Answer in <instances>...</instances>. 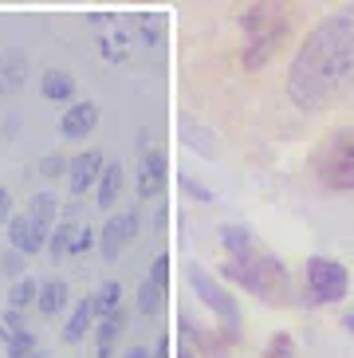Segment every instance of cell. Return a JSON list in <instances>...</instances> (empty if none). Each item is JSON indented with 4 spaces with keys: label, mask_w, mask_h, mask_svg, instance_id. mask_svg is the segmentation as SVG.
Masks as SVG:
<instances>
[{
    "label": "cell",
    "mask_w": 354,
    "mask_h": 358,
    "mask_svg": "<svg viewBox=\"0 0 354 358\" xmlns=\"http://www.w3.org/2000/svg\"><path fill=\"white\" fill-rule=\"evenodd\" d=\"M264 358H299V347H295V338L288 331H276L268 338V347H264Z\"/></svg>",
    "instance_id": "obj_25"
},
{
    "label": "cell",
    "mask_w": 354,
    "mask_h": 358,
    "mask_svg": "<svg viewBox=\"0 0 354 358\" xmlns=\"http://www.w3.org/2000/svg\"><path fill=\"white\" fill-rule=\"evenodd\" d=\"M40 95L48 99V103H71L75 99V79L67 71H59V67H48V71L40 75Z\"/></svg>",
    "instance_id": "obj_15"
},
{
    "label": "cell",
    "mask_w": 354,
    "mask_h": 358,
    "mask_svg": "<svg viewBox=\"0 0 354 358\" xmlns=\"http://www.w3.org/2000/svg\"><path fill=\"white\" fill-rule=\"evenodd\" d=\"M343 327H346V331H351V335H354V311H351V315L343 319Z\"/></svg>",
    "instance_id": "obj_35"
},
{
    "label": "cell",
    "mask_w": 354,
    "mask_h": 358,
    "mask_svg": "<svg viewBox=\"0 0 354 358\" xmlns=\"http://www.w3.org/2000/svg\"><path fill=\"white\" fill-rule=\"evenodd\" d=\"M126 358H154V355H150L146 347H130V350H126Z\"/></svg>",
    "instance_id": "obj_34"
},
{
    "label": "cell",
    "mask_w": 354,
    "mask_h": 358,
    "mask_svg": "<svg viewBox=\"0 0 354 358\" xmlns=\"http://www.w3.org/2000/svg\"><path fill=\"white\" fill-rule=\"evenodd\" d=\"M220 244H225V256H229L220 264L225 280H232L236 287H244L264 303H288L292 299V275H288L283 260L252 236L248 224H225Z\"/></svg>",
    "instance_id": "obj_2"
},
{
    "label": "cell",
    "mask_w": 354,
    "mask_h": 358,
    "mask_svg": "<svg viewBox=\"0 0 354 358\" xmlns=\"http://www.w3.org/2000/svg\"><path fill=\"white\" fill-rule=\"evenodd\" d=\"M91 299H94V315L99 319L115 315V311H122V284H118V280H103Z\"/></svg>",
    "instance_id": "obj_21"
},
{
    "label": "cell",
    "mask_w": 354,
    "mask_h": 358,
    "mask_svg": "<svg viewBox=\"0 0 354 358\" xmlns=\"http://www.w3.org/2000/svg\"><path fill=\"white\" fill-rule=\"evenodd\" d=\"M236 24L244 36L240 64H244V71H260L276 59V52L292 36V4L288 0H252L236 16Z\"/></svg>",
    "instance_id": "obj_3"
},
{
    "label": "cell",
    "mask_w": 354,
    "mask_h": 358,
    "mask_svg": "<svg viewBox=\"0 0 354 358\" xmlns=\"http://www.w3.org/2000/svg\"><path fill=\"white\" fill-rule=\"evenodd\" d=\"M31 358H52V355H48V350H31Z\"/></svg>",
    "instance_id": "obj_36"
},
{
    "label": "cell",
    "mask_w": 354,
    "mask_h": 358,
    "mask_svg": "<svg viewBox=\"0 0 354 358\" xmlns=\"http://www.w3.org/2000/svg\"><path fill=\"white\" fill-rule=\"evenodd\" d=\"M283 91L295 110H327L354 91V4L334 8L295 48Z\"/></svg>",
    "instance_id": "obj_1"
},
{
    "label": "cell",
    "mask_w": 354,
    "mask_h": 358,
    "mask_svg": "<svg viewBox=\"0 0 354 358\" xmlns=\"http://www.w3.org/2000/svg\"><path fill=\"white\" fill-rule=\"evenodd\" d=\"M118 193H122V166H103V173H99V181H94V205L103 213H111L115 209V201H118Z\"/></svg>",
    "instance_id": "obj_17"
},
{
    "label": "cell",
    "mask_w": 354,
    "mask_h": 358,
    "mask_svg": "<svg viewBox=\"0 0 354 358\" xmlns=\"http://www.w3.org/2000/svg\"><path fill=\"white\" fill-rule=\"evenodd\" d=\"M185 275H189V287H193V295H197L201 303H205L208 311L220 319V327H225V338H229V343H236V338H240V303L217 284V280H213V275L205 272V268H201V264H189Z\"/></svg>",
    "instance_id": "obj_6"
},
{
    "label": "cell",
    "mask_w": 354,
    "mask_h": 358,
    "mask_svg": "<svg viewBox=\"0 0 354 358\" xmlns=\"http://www.w3.org/2000/svg\"><path fill=\"white\" fill-rule=\"evenodd\" d=\"M0 338L8 347V358H31V350H36V338L28 327H0Z\"/></svg>",
    "instance_id": "obj_22"
},
{
    "label": "cell",
    "mask_w": 354,
    "mask_h": 358,
    "mask_svg": "<svg viewBox=\"0 0 354 358\" xmlns=\"http://www.w3.org/2000/svg\"><path fill=\"white\" fill-rule=\"evenodd\" d=\"M94 43H99V55H103L106 64H122L126 55H130V43H134V40H130V32H126V28H118V24H115V32L99 36Z\"/></svg>",
    "instance_id": "obj_20"
},
{
    "label": "cell",
    "mask_w": 354,
    "mask_h": 358,
    "mask_svg": "<svg viewBox=\"0 0 354 358\" xmlns=\"http://www.w3.org/2000/svg\"><path fill=\"white\" fill-rule=\"evenodd\" d=\"M94 127H99V103H91V99L67 106V110H63V118H59V134L71 138V142H83Z\"/></svg>",
    "instance_id": "obj_11"
},
{
    "label": "cell",
    "mask_w": 354,
    "mask_h": 358,
    "mask_svg": "<svg viewBox=\"0 0 354 358\" xmlns=\"http://www.w3.org/2000/svg\"><path fill=\"white\" fill-rule=\"evenodd\" d=\"M28 79V59L24 52L8 48V52H0V95H16Z\"/></svg>",
    "instance_id": "obj_14"
},
{
    "label": "cell",
    "mask_w": 354,
    "mask_h": 358,
    "mask_svg": "<svg viewBox=\"0 0 354 358\" xmlns=\"http://www.w3.org/2000/svg\"><path fill=\"white\" fill-rule=\"evenodd\" d=\"M303 272H307V292H311L315 307L343 303L351 295V272H346V264L331 260V256H311Z\"/></svg>",
    "instance_id": "obj_7"
},
{
    "label": "cell",
    "mask_w": 354,
    "mask_h": 358,
    "mask_svg": "<svg viewBox=\"0 0 354 358\" xmlns=\"http://www.w3.org/2000/svg\"><path fill=\"white\" fill-rule=\"evenodd\" d=\"M36 295H40V284H36L31 275H20V280H12V287H8V307H16V311L36 307Z\"/></svg>",
    "instance_id": "obj_23"
},
{
    "label": "cell",
    "mask_w": 354,
    "mask_h": 358,
    "mask_svg": "<svg viewBox=\"0 0 354 358\" xmlns=\"http://www.w3.org/2000/svg\"><path fill=\"white\" fill-rule=\"evenodd\" d=\"M40 173L48 181H55V178H67V158L63 154H48V158L40 162Z\"/></svg>",
    "instance_id": "obj_27"
},
{
    "label": "cell",
    "mask_w": 354,
    "mask_h": 358,
    "mask_svg": "<svg viewBox=\"0 0 354 358\" xmlns=\"http://www.w3.org/2000/svg\"><path fill=\"white\" fill-rule=\"evenodd\" d=\"M94 299L87 295V299H79V303L71 307V315H67V327H63V343H83V335L94 327Z\"/></svg>",
    "instance_id": "obj_16"
},
{
    "label": "cell",
    "mask_w": 354,
    "mask_h": 358,
    "mask_svg": "<svg viewBox=\"0 0 354 358\" xmlns=\"http://www.w3.org/2000/svg\"><path fill=\"white\" fill-rule=\"evenodd\" d=\"M138 229H142V217H138L134 209L111 213V217L103 221V229H99V256H103L106 264H115L118 256L134 244Z\"/></svg>",
    "instance_id": "obj_8"
},
{
    "label": "cell",
    "mask_w": 354,
    "mask_h": 358,
    "mask_svg": "<svg viewBox=\"0 0 354 358\" xmlns=\"http://www.w3.org/2000/svg\"><path fill=\"white\" fill-rule=\"evenodd\" d=\"M177 138H181L193 154H201V158H217V134L208 127H201L193 115H177Z\"/></svg>",
    "instance_id": "obj_12"
},
{
    "label": "cell",
    "mask_w": 354,
    "mask_h": 358,
    "mask_svg": "<svg viewBox=\"0 0 354 358\" xmlns=\"http://www.w3.org/2000/svg\"><path fill=\"white\" fill-rule=\"evenodd\" d=\"M8 217H12V193L0 185V224H8Z\"/></svg>",
    "instance_id": "obj_31"
},
{
    "label": "cell",
    "mask_w": 354,
    "mask_h": 358,
    "mask_svg": "<svg viewBox=\"0 0 354 358\" xmlns=\"http://www.w3.org/2000/svg\"><path fill=\"white\" fill-rule=\"evenodd\" d=\"M150 280H154V284H162V287H169V256H166V252H157V256H154Z\"/></svg>",
    "instance_id": "obj_29"
},
{
    "label": "cell",
    "mask_w": 354,
    "mask_h": 358,
    "mask_svg": "<svg viewBox=\"0 0 354 358\" xmlns=\"http://www.w3.org/2000/svg\"><path fill=\"white\" fill-rule=\"evenodd\" d=\"M177 181H181V189H185V193H189V197H193V201H217V197H213V189H205L201 181L185 178V173H177Z\"/></svg>",
    "instance_id": "obj_28"
},
{
    "label": "cell",
    "mask_w": 354,
    "mask_h": 358,
    "mask_svg": "<svg viewBox=\"0 0 354 358\" xmlns=\"http://www.w3.org/2000/svg\"><path fill=\"white\" fill-rule=\"evenodd\" d=\"M311 169L319 185L331 193H354V122L331 134L315 146Z\"/></svg>",
    "instance_id": "obj_4"
},
{
    "label": "cell",
    "mask_w": 354,
    "mask_h": 358,
    "mask_svg": "<svg viewBox=\"0 0 354 358\" xmlns=\"http://www.w3.org/2000/svg\"><path fill=\"white\" fill-rule=\"evenodd\" d=\"M103 166H106V158L99 154V150H83L79 158L67 162V185H71L75 197H83L87 189H94V181H99Z\"/></svg>",
    "instance_id": "obj_10"
},
{
    "label": "cell",
    "mask_w": 354,
    "mask_h": 358,
    "mask_svg": "<svg viewBox=\"0 0 354 358\" xmlns=\"http://www.w3.org/2000/svg\"><path fill=\"white\" fill-rule=\"evenodd\" d=\"M166 303H169V299H166V287H162V284H154V280L146 275V280L138 284L134 307H138V311H142L146 319H154V315H162V311H166Z\"/></svg>",
    "instance_id": "obj_19"
},
{
    "label": "cell",
    "mask_w": 354,
    "mask_h": 358,
    "mask_svg": "<svg viewBox=\"0 0 354 358\" xmlns=\"http://www.w3.org/2000/svg\"><path fill=\"white\" fill-rule=\"evenodd\" d=\"M177 358H193V343L189 338H177Z\"/></svg>",
    "instance_id": "obj_33"
},
{
    "label": "cell",
    "mask_w": 354,
    "mask_h": 358,
    "mask_svg": "<svg viewBox=\"0 0 354 358\" xmlns=\"http://www.w3.org/2000/svg\"><path fill=\"white\" fill-rule=\"evenodd\" d=\"M166 181H169V166H166V154L162 150H138V197L142 201H154L166 193Z\"/></svg>",
    "instance_id": "obj_9"
},
{
    "label": "cell",
    "mask_w": 354,
    "mask_h": 358,
    "mask_svg": "<svg viewBox=\"0 0 354 358\" xmlns=\"http://www.w3.org/2000/svg\"><path fill=\"white\" fill-rule=\"evenodd\" d=\"M94 241H99V232H91V229H75V236H71V256L87 252V248H91Z\"/></svg>",
    "instance_id": "obj_30"
},
{
    "label": "cell",
    "mask_w": 354,
    "mask_h": 358,
    "mask_svg": "<svg viewBox=\"0 0 354 358\" xmlns=\"http://www.w3.org/2000/svg\"><path fill=\"white\" fill-rule=\"evenodd\" d=\"M71 236H75V224L63 221L52 229V236H48V248L43 252H52V260H63V256H71Z\"/></svg>",
    "instance_id": "obj_24"
},
{
    "label": "cell",
    "mask_w": 354,
    "mask_h": 358,
    "mask_svg": "<svg viewBox=\"0 0 354 358\" xmlns=\"http://www.w3.org/2000/svg\"><path fill=\"white\" fill-rule=\"evenodd\" d=\"M150 355H154V358H174V343H169V338L162 335V338L154 343V350H150Z\"/></svg>",
    "instance_id": "obj_32"
},
{
    "label": "cell",
    "mask_w": 354,
    "mask_h": 358,
    "mask_svg": "<svg viewBox=\"0 0 354 358\" xmlns=\"http://www.w3.org/2000/svg\"><path fill=\"white\" fill-rule=\"evenodd\" d=\"M67 303H71V287H67V280H43L40 284V295H36V307H40L43 319H55L67 311Z\"/></svg>",
    "instance_id": "obj_13"
},
{
    "label": "cell",
    "mask_w": 354,
    "mask_h": 358,
    "mask_svg": "<svg viewBox=\"0 0 354 358\" xmlns=\"http://www.w3.org/2000/svg\"><path fill=\"white\" fill-rule=\"evenodd\" d=\"M126 331V311H115V315H106L103 323L94 327V338H99V358H115V343L122 338Z\"/></svg>",
    "instance_id": "obj_18"
},
{
    "label": "cell",
    "mask_w": 354,
    "mask_h": 358,
    "mask_svg": "<svg viewBox=\"0 0 354 358\" xmlns=\"http://www.w3.org/2000/svg\"><path fill=\"white\" fill-rule=\"evenodd\" d=\"M55 217H59L55 193H36V197L28 201V209L8 217V244L20 248L24 256L43 252V248H48V236H52V229H55Z\"/></svg>",
    "instance_id": "obj_5"
},
{
    "label": "cell",
    "mask_w": 354,
    "mask_h": 358,
    "mask_svg": "<svg viewBox=\"0 0 354 358\" xmlns=\"http://www.w3.org/2000/svg\"><path fill=\"white\" fill-rule=\"evenodd\" d=\"M0 272L8 275V280H20L24 275V252L20 248H8V252L0 256Z\"/></svg>",
    "instance_id": "obj_26"
}]
</instances>
